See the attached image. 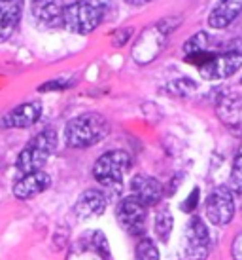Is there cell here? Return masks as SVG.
Wrapping results in <instances>:
<instances>
[{
	"label": "cell",
	"instance_id": "obj_1",
	"mask_svg": "<svg viewBox=\"0 0 242 260\" xmlns=\"http://www.w3.org/2000/svg\"><path fill=\"white\" fill-rule=\"evenodd\" d=\"M110 123L99 112H87L72 118L64 127V141L72 148H89L108 135Z\"/></svg>",
	"mask_w": 242,
	"mask_h": 260
},
{
	"label": "cell",
	"instance_id": "obj_2",
	"mask_svg": "<svg viewBox=\"0 0 242 260\" xmlns=\"http://www.w3.org/2000/svg\"><path fill=\"white\" fill-rule=\"evenodd\" d=\"M57 146V133L53 129H44L38 135L30 139L27 146L19 152V156L15 159V167L21 175L42 171L46 161L50 159Z\"/></svg>",
	"mask_w": 242,
	"mask_h": 260
},
{
	"label": "cell",
	"instance_id": "obj_3",
	"mask_svg": "<svg viewBox=\"0 0 242 260\" xmlns=\"http://www.w3.org/2000/svg\"><path fill=\"white\" fill-rule=\"evenodd\" d=\"M133 166L131 154L125 150H110L102 154L95 166H93V177L95 181L106 188H119L123 177Z\"/></svg>",
	"mask_w": 242,
	"mask_h": 260
},
{
	"label": "cell",
	"instance_id": "obj_4",
	"mask_svg": "<svg viewBox=\"0 0 242 260\" xmlns=\"http://www.w3.org/2000/svg\"><path fill=\"white\" fill-rule=\"evenodd\" d=\"M102 21V8L79 0L70 6L63 8V27L74 35H89Z\"/></svg>",
	"mask_w": 242,
	"mask_h": 260
},
{
	"label": "cell",
	"instance_id": "obj_5",
	"mask_svg": "<svg viewBox=\"0 0 242 260\" xmlns=\"http://www.w3.org/2000/svg\"><path fill=\"white\" fill-rule=\"evenodd\" d=\"M184 251L189 260H207L210 254V232L203 218L191 217L185 226Z\"/></svg>",
	"mask_w": 242,
	"mask_h": 260
},
{
	"label": "cell",
	"instance_id": "obj_6",
	"mask_svg": "<svg viewBox=\"0 0 242 260\" xmlns=\"http://www.w3.org/2000/svg\"><path fill=\"white\" fill-rule=\"evenodd\" d=\"M167 37H169V32L161 27V23H157L153 27H148L135 42L133 59L140 65H146V63L153 61L165 48Z\"/></svg>",
	"mask_w": 242,
	"mask_h": 260
},
{
	"label": "cell",
	"instance_id": "obj_7",
	"mask_svg": "<svg viewBox=\"0 0 242 260\" xmlns=\"http://www.w3.org/2000/svg\"><path fill=\"white\" fill-rule=\"evenodd\" d=\"M110 247H108L106 236L100 230H95L79 238L72 245L66 260H108Z\"/></svg>",
	"mask_w": 242,
	"mask_h": 260
},
{
	"label": "cell",
	"instance_id": "obj_8",
	"mask_svg": "<svg viewBox=\"0 0 242 260\" xmlns=\"http://www.w3.org/2000/svg\"><path fill=\"white\" fill-rule=\"evenodd\" d=\"M235 215V198L227 186L212 190L207 200V218L214 226H227Z\"/></svg>",
	"mask_w": 242,
	"mask_h": 260
},
{
	"label": "cell",
	"instance_id": "obj_9",
	"mask_svg": "<svg viewBox=\"0 0 242 260\" xmlns=\"http://www.w3.org/2000/svg\"><path fill=\"white\" fill-rule=\"evenodd\" d=\"M242 67V51H227V53H214L203 67H199L200 78L223 80L229 78Z\"/></svg>",
	"mask_w": 242,
	"mask_h": 260
},
{
	"label": "cell",
	"instance_id": "obj_10",
	"mask_svg": "<svg viewBox=\"0 0 242 260\" xmlns=\"http://www.w3.org/2000/svg\"><path fill=\"white\" fill-rule=\"evenodd\" d=\"M146 215H148V207H144L135 196L123 198L119 202V205H117V222L131 236H140V234H144Z\"/></svg>",
	"mask_w": 242,
	"mask_h": 260
},
{
	"label": "cell",
	"instance_id": "obj_11",
	"mask_svg": "<svg viewBox=\"0 0 242 260\" xmlns=\"http://www.w3.org/2000/svg\"><path fill=\"white\" fill-rule=\"evenodd\" d=\"M131 192L144 207H153L163 200L165 188L157 181L155 177L150 175H136L131 181Z\"/></svg>",
	"mask_w": 242,
	"mask_h": 260
},
{
	"label": "cell",
	"instance_id": "obj_12",
	"mask_svg": "<svg viewBox=\"0 0 242 260\" xmlns=\"http://www.w3.org/2000/svg\"><path fill=\"white\" fill-rule=\"evenodd\" d=\"M42 116V103L40 101H29L23 103L19 107H15L12 112H8L2 118V125L6 129H27L30 125H34Z\"/></svg>",
	"mask_w": 242,
	"mask_h": 260
},
{
	"label": "cell",
	"instance_id": "obj_13",
	"mask_svg": "<svg viewBox=\"0 0 242 260\" xmlns=\"http://www.w3.org/2000/svg\"><path fill=\"white\" fill-rule=\"evenodd\" d=\"M51 186V177L46 171H34V173L21 175L19 181L14 184V196L17 200H30L38 194L46 192Z\"/></svg>",
	"mask_w": 242,
	"mask_h": 260
},
{
	"label": "cell",
	"instance_id": "obj_14",
	"mask_svg": "<svg viewBox=\"0 0 242 260\" xmlns=\"http://www.w3.org/2000/svg\"><path fill=\"white\" fill-rule=\"evenodd\" d=\"M106 196L102 194L100 190H86L84 194H79L74 205V213L76 217L86 220V218H95L100 217L106 211Z\"/></svg>",
	"mask_w": 242,
	"mask_h": 260
},
{
	"label": "cell",
	"instance_id": "obj_15",
	"mask_svg": "<svg viewBox=\"0 0 242 260\" xmlns=\"http://www.w3.org/2000/svg\"><path fill=\"white\" fill-rule=\"evenodd\" d=\"M25 0H0V42H6L19 25Z\"/></svg>",
	"mask_w": 242,
	"mask_h": 260
},
{
	"label": "cell",
	"instance_id": "obj_16",
	"mask_svg": "<svg viewBox=\"0 0 242 260\" xmlns=\"http://www.w3.org/2000/svg\"><path fill=\"white\" fill-rule=\"evenodd\" d=\"M242 14V0H218L208 15L212 29H225Z\"/></svg>",
	"mask_w": 242,
	"mask_h": 260
},
{
	"label": "cell",
	"instance_id": "obj_17",
	"mask_svg": "<svg viewBox=\"0 0 242 260\" xmlns=\"http://www.w3.org/2000/svg\"><path fill=\"white\" fill-rule=\"evenodd\" d=\"M32 15L44 27L63 25V8L57 4V0H32Z\"/></svg>",
	"mask_w": 242,
	"mask_h": 260
},
{
	"label": "cell",
	"instance_id": "obj_18",
	"mask_svg": "<svg viewBox=\"0 0 242 260\" xmlns=\"http://www.w3.org/2000/svg\"><path fill=\"white\" fill-rule=\"evenodd\" d=\"M218 116L227 125H238L242 122V99L236 93H223L216 105Z\"/></svg>",
	"mask_w": 242,
	"mask_h": 260
},
{
	"label": "cell",
	"instance_id": "obj_19",
	"mask_svg": "<svg viewBox=\"0 0 242 260\" xmlns=\"http://www.w3.org/2000/svg\"><path fill=\"white\" fill-rule=\"evenodd\" d=\"M153 228H155V236L159 241L167 243L171 239L172 228H174V217L169 207H161L155 213V220H153Z\"/></svg>",
	"mask_w": 242,
	"mask_h": 260
},
{
	"label": "cell",
	"instance_id": "obj_20",
	"mask_svg": "<svg viewBox=\"0 0 242 260\" xmlns=\"http://www.w3.org/2000/svg\"><path fill=\"white\" fill-rule=\"evenodd\" d=\"M208 42H210V38H208L207 32L200 30L197 35H193V37L184 44V55L185 57H191V55H197V53L208 51Z\"/></svg>",
	"mask_w": 242,
	"mask_h": 260
},
{
	"label": "cell",
	"instance_id": "obj_21",
	"mask_svg": "<svg viewBox=\"0 0 242 260\" xmlns=\"http://www.w3.org/2000/svg\"><path fill=\"white\" fill-rule=\"evenodd\" d=\"M135 260H159V249L150 238H142L136 243Z\"/></svg>",
	"mask_w": 242,
	"mask_h": 260
},
{
	"label": "cell",
	"instance_id": "obj_22",
	"mask_svg": "<svg viewBox=\"0 0 242 260\" xmlns=\"http://www.w3.org/2000/svg\"><path fill=\"white\" fill-rule=\"evenodd\" d=\"M195 82L189 78H178V80H172L171 84L167 86V91L176 97H189L191 93H195Z\"/></svg>",
	"mask_w": 242,
	"mask_h": 260
},
{
	"label": "cell",
	"instance_id": "obj_23",
	"mask_svg": "<svg viewBox=\"0 0 242 260\" xmlns=\"http://www.w3.org/2000/svg\"><path fill=\"white\" fill-rule=\"evenodd\" d=\"M231 192L238 190L242 192V154H238L233 161V169H231Z\"/></svg>",
	"mask_w": 242,
	"mask_h": 260
},
{
	"label": "cell",
	"instance_id": "obj_24",
	"mask_svg": "<svg viewBox=\"0 0 242 260\" xmlns=\"http://www.w3.org/2000/svg\"><path fill=\"white\" fill-rule=\"evenodd\" d=\"M199 194H200L199 188H193L191 194L185 198V202H182L180 209L184 211V213H187V215H193L195 209H197V205H199Z\"/></svg>",
	"mask_w": 242,
	"mask_h": 260
},
{
	"label": "cell",
	"instance_id": "obj_25",
	"mask_svg": "<svg viewBox=\"0 0 242 260\" xmlns=\"http://www.w3.org/2000/svg\"><path fill=\"white\" fill-rule=\"evenodd\" d=\"M231 254H233V260H242V232L240 234H236V238L233 239Z\"/></svg>",
	"mask_w": 242,
	"mask_h": 260
},
{
	"label": "cell",
	"instance_id": "obj_26",
	"mask_svg": "<svg viewBox=\"0 0 242 260\" xmlns=\"http://www.w3.org/2000/svg\"><path fill=\"white\" fill-rule=\"evenodd\" d=\"M131 6H144V4H150L151 0H125Z\"/></svg>",
	"mask_w": 242,
	"mask_h": 260
},
{
	"label": "cell",
	"instance_id": "obj_27",
	"mask_svg": "<svg viewBox=\"0 0 242 260\" xmlns=\"http://www.w3.org/2000/svg\"><path fill=\"white\" fill-rule=\"evenodd\" d=\"M240 84H242V80H240Z\"/></svg>",
	"mask_w": 242,
	"mask_h": 260
}]
</instances>
